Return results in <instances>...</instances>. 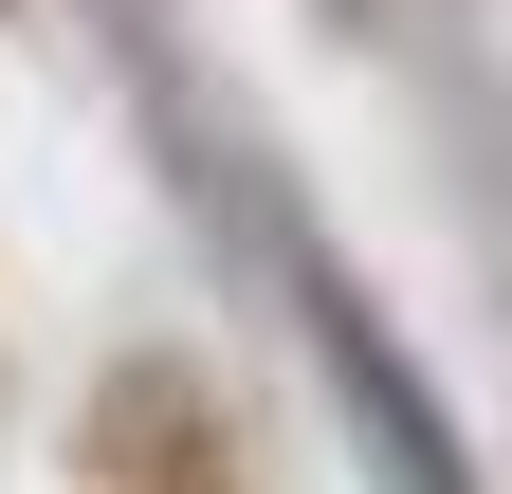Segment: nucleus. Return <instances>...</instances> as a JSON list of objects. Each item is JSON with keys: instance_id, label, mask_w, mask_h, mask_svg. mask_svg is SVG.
Returning a JSON list of instances; mask_svg holds the SVG:
<instances>
[{"instance_id": "f257e3e1", "label": "nucleus", "mask_w": 512, "mask_h": 494, "mask_svg": "<svg viewBox=\"0 0 512 494\" xmlns=\"http://www.w3.org/2000/svg\"><path fill=\"white\" fill-rule=\"evenodd\" d=\"M92 476H110V494H238L220 403L183 385V366H128V385L92 403Z\"/></svg>"}]
</instances>
